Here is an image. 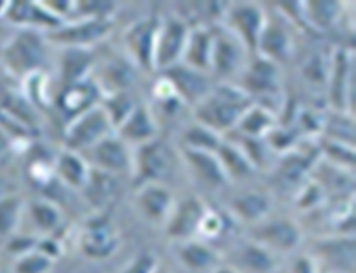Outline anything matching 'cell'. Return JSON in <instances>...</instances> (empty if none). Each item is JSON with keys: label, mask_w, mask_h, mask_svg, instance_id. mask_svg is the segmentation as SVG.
Masks as SVG:
<instances>
[{"label": "cell", "mask_w": 356, "mask_h": 273, "mask_svg": "<svg viewBox=\"0 0 356 273\" xmlns=\"http://www.w3.org/2000/svg\"><path fill=\"white\" fill-rule=\"evenodd\" d=\"M188 35V28L181 19L168 17L160 22L154 51L156 70L164 72L183 62Z\"/></svg>", "instance_id": "7"}, {"label": "cell", "mask_w": 356, "mask_h": 273, "mask_svg": "<svg viewBox=\"0 0 356 273\" xmlns=\"http://www.w3.org/2000/svg\"><path fill=\"white\" fill-rule=\"evenodd\" d=\"M54 260L38 248L15 259L12 273H50Z\"/></svg>", "instance_id": "36"}, {"label": "cell", "mask_w": 356, "mask_h": 273, "mask_svg": "<svg viewBox=\"0 0 356 273\" xmlns=\"http://www.w3.org/2000/svg\"><path fill=\"white\" fill-rule=\"evenodd\" d=\"M3 195V191H2V187H0V197H2Z\"/></svg>", "instance_id": "47"}, {"label": "cell", "mask_w": 356, "mask_h": 273, "mask_svg": "<svg viewBox=\"0 0 356 273\" xmlns=\"http://www.w3.org/2000/svg\"><path fill=\"white\" fill-rule=\"evenodd\" d=\"M26 214L31 218L33 226L44 236H50L63 225L62 209L49 199H36L26 204Z\"/></svg>", "instance_id": "24"}, {"label": "cell", "mask_w": 356, "mask_h": 273, "mask_svg": "<svg viewBox=\"0 0 356 273\" xmlns=\"http://www.w3.org/2000/svg\"><path fill=\"white\" fill-rule=\"evenodd\" d=\"M232 209L236 217L248 222L262 220L270 210V201L264 194L248 192L243 194L232 202Z\"/></svg>", "instance_id": "31"}, {"label": "cell", "mask_w": 356, "mask_h": 273, "mask_svg": "<svg viewBox=\"0 0 356 273\" xmlns=\"http://www.w3.org/2000/svg\"><path fill=\"white\" fill-rule=\"evenodd\" d=\"M245 91L254 94H274L280 88V72L277 63L268 58H258L244 76Z\"/></svg>", "instance_id": "21"}, {"label": "cell", "mask_w": 356, "mask_h": 273, "mask_svg": "<svg viewBox=\"0 0 356 273\" xmlns=\"http://www.w3.org/2000/svg\"><path fill=\"white\" fill-rule=\"evenodd\" d=\"M274 126H275V119L271 113H268L261 107L251 106L248 108V111L243 115V118L240 119V123L236 127H238L247 135L255 138L262 134L271 133L275 129Z\"/></svg>", "instance_id": "33"}, {"label": "cell", "mask_w": 356, "mask_h": 273, "mask_svg": "<svg viewBox=\"0 0 356 273\" xmlns=\"http://www.w3.org/2000/svg\"><path fill=\"white\" fill-rule=\"evenodd\" d=\"M322 198H323L322 187H321L319 184H316V182H314V184H311L309 187L305 188L304 194H302L301 198H300V205H301L302 208H312V206H315Z\"/></svg>", "instance_id": "42"}, {"label": "cell", "mask_w": 356, "mask_h": 273, "mask_svg": "<svg viewBox=\"0 0 356 273\" xmlns=\"http://www.w3.org/2000/svg\"><path fill=\"white\" fill-rule=\"evenodd\" d=\"M163 77L183 103L198 106L211 94V85L205 73L183 63L164 70Z\"/></svg>", "instance_id": "10"}, {"label": "cell", "mask_w": 356, "mask_h": 273, "mask_svg": "<svg viewBox=\"0 0 356 273\" xmlns=\"http://www.w3.org/2000/svg\"><path fill=\"white\" fill-rule=\"evenodd\" d=\"M92 165L76 151L63 149L54 160L56 178L72 190H83L90 178Z\"/></svg>", "instance_id": "18"}, {"label": "cell", "mask_w": 356, "mask_h": 273, "mask_svg": "<svg viewBox=\"0 0 356 273\" xmlns=\"http://www.w3.org/2000/svg\"><path fill=\"white\" fill-rule=\"evenodd\" d=\"M293 273H312V266L308 259H300L298 262H295Z\"/></svg>", "instance_id": "44"}, {"label": "cell", "mask_w": 356, "mask_h": 273, "mask_svg": "<svg viewBox=\"0 0 356 273\" xmlns=\"http://www.w3.org/2000/svg\"><path fill=\"white\" fill-rule=\"evenodd\" d=\"M217 156L228 179L234 176L244 178L252 174V169H254L252 160L240 147L222 142L217 151Z\"/></svg>", "instance_id": "29"}, {"label": "cell", "mask_w": 356, "mask_h": 273, "mask_svg": "<svg viewBox=\"0 0 356 273\" xmlns=\"http://www.w3.org/2000/svg\"><path fill=\"white\" fill-rule=\"evenodd\" d=\"M349 57L345 51H338L334 60L332 66V76H331V96L332 103L338 110H343L348 106V97H350L348 87L352 85L349 78L352 77Z\"/></svg>", "instance_id": "27"}, {"label": "cell", "mask_w": 356, "mask_h": 273, "mask_svg": "<svg viewBox=\"0 0 356 273\" xmlns=\"http://www.w3.org/2000/svg\"><path fill=\"white\" fill-rule=\"evenodd\" d=\"M257 53L274 63L284 62V60L289 57L291 38L281 23H270L268 19H266L258 42Z\"/></svg>", "instance_id": "23"}, {"label": "cell", "mask_w": 356, "mask_h": 273, "mask_svg": "<svg viewBox=\"0 0 356 273\" xmlns=\"http://www.w3.org/2000/svg\"><path fill=\"white\" fill-rule=\"evenodd\" d=\"M8 5H9V2H0V17L3 19V16H5V12H6V9H8Z\"/></svg>", "instance_id": "45"}, {"label": "cell", "mask_w": 356, "mask_h": 273, "mask_svg": "<svg viewBox=\"0 0 356 273\" xmlns=\"http://www.w3.org/2000/svg\"><path fill=\"white\" fill-rule=\"evenodd\" d=\"M10 148H12V141L0 131V163H2L8 154L10 153Z\"/></svg>", "instance_id": "43"}, {"label": "cell", "mask_w": 356, "mask_h": 273, "mask_svg": "<svg viewBox=\"0 0 356 273\" xmlns=\"http://www.w3.org/2000/svg\"><path fill=\"white\" fill-rule=\"evenodd\" d=\"M47 40L38 30H20L3 46L0 62L15 77L26 80L40 73L46 58Z\"/></svg>", "instance_id": "2"}, {"label": "cell", "mask_w": 356, "mask_h": 273, "mask_svg": "<svg viewBox=\"0 0 356 273\" xmlns=\"http://www.w3.org/2000/svg\"><path fill=\"white\" fill-rule=\"evenodd\" d=\"M180 258L188 267L200 270L209 267L213 263L214 254L209 247L201 244V242L190 240L181 248Z\"/></svg>", "instance_id": "37"}, {"label": "cell", "mask_w": 356, "mask_h": 273, "mask_svg": "<svg viewBox=\"0 0 356 273\" xmlns=\"http://www.w3.org/2000/svg\"><path fill=\"white\" fill-rule=\"evenodd\" d=\"M183 157L190 171L195 175L197 179L202 182V184L218 188L225 185V182L229 181L218 160L217 153L184 147Z\"/></svg>", "instance_id": "16"}, {"label": "cell", "mask_w": 356, "mask_h": 273, "mask_svg": "<svg viewBox=\"0 0 356 273\" xmlns=\"http://www.w3.org/2000/svg\"><path fill=\"white\" fill-rule=\"evenodd\" d=\"M216 273H238V272H235V270L231 269V267H221V269H218Z\"/></svg>", "instance_id": "46"}, {"label": "cell", "mask_w": 356, "mask_h": 273, "mask_svg": "<svg viewBox=\"0 0 356 273\" xmlns=\"http://www.w3.org/2000/svg\"><path fill=\"white\" fill-rule=\"evenodd\" d=\"M102 106L104 107L106 113L108 114L114 130L120 126L123 121L130 115V113L136 108V104L131 100V97L129 96L127 91L104 96V104H102Z\"/></svg>", "instance_id": "35"}, {"label": "cell", "mask_w": 356, "mask_h": 273, "mask_svg": "<svg viewBox=\"0 0 356 273\" xmlns=\"http://www.w3.org/2000/svg\"><path fill=\"white\" fill-rule=\"evenodd\" d=\"M26 214V202L17 194H3L0 197V236L10 238L17 229Z\"/></svg>", "instance_id": "25"}, {"label": "cell", "mask_w": 356, "mask_h": 273, "mask_svg": "<svg viewBox=\"0 0 356 273\" xmlns=\"http://www.w3.org/2000/svg\"><path fill=\"white\" fill-rule=\"evenodd\" d=\"M243 252H244L243 254L244 263L255 272H266L268 269H271L274 263L270 255V251L265 247H262L261 244L248 245Z\"/></svg>", "instance_id": "39"}, {"label": "cell", "mask_w": 356, "mask_h": 273, "mask_svg": "<svg viewBox=\"0 0 356 273\" xmlns=\"http://www.w3.org/2000/svg\"><path fill=\"white\" fill-rule=\"evenodd\" d=\"M3 19L20 27V30H46V33L65 23V20L51 13L43 2H9Z\"/></svg>", "instance_id": "11"}, {"label": "cell", "mask_w": 356, "mask_h": 273, "mask_svg": "<svg viewBox=\"0 0 356 273\" xmlns=\"http://www.w3.org/2000/svg\"><path fill=\"white\" fill-rule=\"evenodd\" d=\"M204 202L191 197L184 199L180 205L172 208L171 215L167 220V233L174 239H190L198 233L201 222L207 214Z\"/></svg>", "instance_id": "14"}, {"label": "cell", "mask_w": 356, "mask_h": 273, "mask_svg": "<svg viewBox=\"0 0 356 273\" xmlns=\"http://www.w3.org/2000/svg\"><path fill=\"white\" fill-rule=\"evenodd\" d=\"M309 161L307 157L293 154L289 156L286 160L282 161L280 169H278V175L281 178V181L286 182V185H293L295 182H300L301 178L304 176V174L308 171L309 168Z\"/></svg>", "instance_id": "38"}, {"label": "cell", "mask_w": 356, "mask_h": 273, "mask_svg": "<svg viewBox=\"0 0 356 273\" xmlns=\"http://www.w3.org/2000/svg\"><path fill=\"white\" fill-rule=\"evenodd\" d=\"M251 106V96L245 90L224 85L198 104L197 119L200 124L221 133L238 126Z\"/></svg>", "instance_id": "1"}, {"label": "cell", "mask_w": 356, "mask_h": 273, "mask_svg": "<svg viewBox=\"0 0 356 273\" xmlns=\"http://www.w3.org/2000/svg\"><path fill=\"white\" fill-rule=\"evenodd\" d=\"M114 129L102 104L86 111L67 123L65 131V148L76 153L92 149L103 138L113 134Z\"/></svg>", "instance_id": "4"}, {"label": "cell", "mask_w": 356, "mask_h": 273, "mask_svg": "<svg viewBox=\"0 0 356 273\" xmlns=\"http://www.w3.org/2000/svg\"><path fill=\"white\" fill-rule=\"evenodd\" d=\"M170 167L171 160L165 147L156 140L138 147L131 165L141 185L160 184V181L167 176Z\"/></svg>", "instance_id": "12"}, {"label": "cell", "mask_w": 356, "mask_h": 273, "mask_svg": "<svg viewBox=\"0 0 356 273\" xmlns=\"http://www.w3.org/2000/svg\"><path fill=\"white\" fill-rule=\"evenodd\" d=\"M137 206L150 222H167L174 208L172 195L163 184H144L137 192Z\"/></svg>", "instance_id": "17"}, {"label": "cell", "mask_w": 356, "mask_h": 273, "mask_svg": "<svg viewBox=\"0 0 356 273\" xmlns=\"http://www.w3.org/2000/svg\"><path fill=\"white\" fill-rule=\"evenodd\" d=\"M62 58V76L66 85L88 78V72L93 67L90 50L65 49Z\"/></svg>", "instance_id": "26"}, {"label": "cell", "mask_w": 356, "mask_h": 273, "mask_svg": "<svg viewBox=\"0 0 356 273\" xmlns=\"http://www.w3.org/2000/svg\"><path fill=\"white\" fill-rule=\"evenodd\" d=\"M90 151L93 165L92 168L100 169L108 174H120L130 169L133 165V158L129 153V145L118 138L114 133L103 138Z\"/></svg>", "instance_id": "13"}, {"label": "cell", "mask_w": 356, "mask_h": 273, "mask_svg": "<svg viewBox=\"0 0 356 273\" xmlns=\"http://www.w3.org/2000/svg\"><path fill=\"white\" fill-rule=\"evenodd\" d=\"M157 260L150 254H143L136 258L122 273H156Z\"/></svg>", "instance_id": "40"}, {"label": "cell", "mask_w": 356, "mask_h": 273, "mask_svg": "<svg viewBox=\"0 0 356 273\" xmlns=\"http://www.w3.org/2000/svg\"><path fill=\"white\" fill-rule=\"evenodd\" d=\"M213 51L214 33H211L209 28L198 27L188 35L181 63L202 73L211 72Z\"/></svg>", "instance_id": "19"}, {"label": "cell", "mask_w": 356, "mask_h": 273, "mask_svg": "<svg viewBox=\"0 0 356 273\" xmlns=\"http://www.w3.org/2000/svg\"><path fill=\"white\" fill-rule=\"evenodd\" d=\"M81 191H84L88 202L96 206H104L115 195V176L113 174L92 168L90 178H88L86 187Z\"/></svg>", "instance_id": "28"}, {"label": "cell", "mask_w": 356, "mask_h": 273, "mask_svg": "<svg viewBox=\"0 0 356 273\" xmlns=\"http://www.w3.org/2000/svg\"><path fill=\"white\" fill-rule=\"evenodd\" d=\"M184 141H186V148L211 151V153H217L220 145L222 144L218 133L200 123L197 126L190 127L186 131Z\"/></svg>", "instance_id": "34"}, {"label": "cell", "mask_w": 356, "mask_h": 273, "mask_svg": "<svg viewBox=\"0 0 356 273\" xmlns=\"http://www.w3.org/2000/svg\"><path fill=\"white\" fill-rule=\"evenodd\" d=\"M157 131V121L150 107L138 104L123 123L114 130V134L127 145L134 144L140 147L156 140Z\"/></svg>", "instance_id": "15"}, {"label": "cell", "mask_w": 356, "mask_h": 273, "mask_svg": "<svg viewBox=\"0 0 356 273\" xmlns=\"http://www.w3.org/2000/svg\"><path fill=\"white\" fill-rule=\"evenodd\" d=\"M301 9L304 10L302 15L311 23V26L325 30L335 23L342 6L337 2H308L302 3Z\"/></svg>", "instance_id": "32"}, {"label": "cell", "mask_w": 356, "mask_h": 273, "mask_svg": "<svg viewBox=\"0 0 356 273\" xmlns=\"http://www.w3.org/2000/svg\"><path fill=\"white\" fill-rule=\"evenodd\" d=\"M134 78V70L129 63L124 62H111L107 65L106 72L103 74V81L97 83L103 97L122 93V91H127V88L131 85Z\"/></svg>", "instance_id": "30"}, {"label": "cell", "mask_w": 356, "mask_h": 273, "mask_svg": "<svg viewBox=\"0 0 356 273\" xmlns=\"http://www.w3.org/2000/svg\"><path fill=\"white\" fill-rule=\"evenodd\" d=\"M120 232L107 215L88 220L79 235L80 252L93 260H104L113 256L120 248Z\"/></svg>", "instance_id": "5"}, {"label": "cell", "mask_w": 356, "mask_h": 273, "mask_svg": "<svg viewBox=\"0 0 356 273\" xmlns=\"http://www.w3.org/2000/svg\"><path fill=\"white\" fill-rule=\"evenodd\" d=\"M102 97L103 93L99 84L96 80L88 77L86 80L66 85L60 91V94L57 96L56 106L58 113L67 119V123H70L76 117L99 106Z\"/></svg>", "instance_id": "9"}, {"label": "cell", "mask_w": 356, "mask_h": 273, "mask_svg": "<svg viewBox=\"0 0 356 273\" xmlns=\"http://www.w3.org/2000/svg\"><path fill=\"white\" fill-rule=\"evenodd\" d=\"M222 228H224V221L217 214V212L207 210V214H205V217L201 222L198 233H202L204 236L211 238V236H217L221 232Z\"/></svg>", "instance_id": "41"}, {"label": "cell", "mask_w": 356, "mask_h": 273, "mask_svg": "<svg viewBox=\"0 0 356 273\" xmlns=\"http://www.w3.org/2000/svg\"><path fill=\"white\" fill-rule=\"evenodd\" d=\"M266 22L264 9L258 3L235 5L228 15L229 32L238 39L245 49L257 53L258 42Z\"/></svg>", "instance_id": "8"}, {"label": "cell", "mask_w": 356, "mask_h": 273, "mask_svg": "<svg viewBox=\"0 0 356 273\" xmlns=\"http://www.w3.org/2000/svg\"><path fill=\"white\" fill-rule=\"evenodd\" d=\"M160 22L154 17H145L133 23L123 36V43L130 62L144 70L154 72V51Z\"/></svg>", "instance_id": "6"}, {"label": "cell", "mask_w": 356, "mask_h": 273, "mask_svg": "<svg viewBox=\"0 0 356 273\" xmlns=\"http://www.w3.org/2000/svg\"><path fill=\"white\" fill-rule=\"evenodd\" d=\"M258 239L265 248L285 252L298 247L301 240V231L293 221L277 220L261 228Z\"/></svg>", "instance_id": "22"}, {"label": "cell", "mask_w": 356, "mask_h": 273, "mask_svg": "<svg viewBox=\"0 0 356 273\" xmlns=\"http://www.w3.org/2000/svg\"><path fill=\"white\" fill-rule=\"evenodd\" d=\"M114 28L113 17H77L46 33L47 43L63 49H84L106 40Z\"/></svg>", "instance_id": "3"}, {"label": "cell", "mask_w": 356, "mask_h": 273, "mask_svg": "<svg viewBox=\"0 0 356 273\" xmlns=\"http://www.w3.org/2000/svg\"><path fill=\"white\" fill-rule=\"evenodd\" d=\"M244 44L231 32L214 35L211 70L220 76H231L241 66Z\"/></svg>", "instance_id": "20"}]
</instances>
